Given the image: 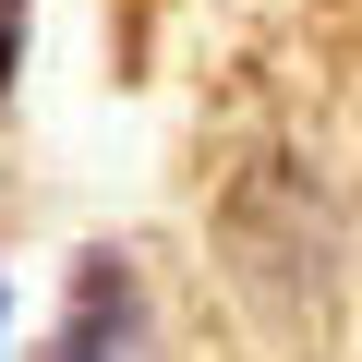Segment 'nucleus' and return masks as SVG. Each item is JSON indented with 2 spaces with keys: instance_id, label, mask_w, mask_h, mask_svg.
Masks as SVG:
<instances>
[{
  "instance_id": "f257e3e1",
  "label": "nucleus",
  "mask_w": 362,
  "mask_h": 362,
  "mask_svg": "<svg viewBox=\"0 0 362 362\" xmlns=\"http://www.w3.org/2000/svg\"><path fill=\"white\" fill-rule=\"evenodd\" d=\"M133 338H145V290H133V266H121V254H85L49 362H133Z\"/></svg>"
},
{
  "instance_id": "f03ea898",
  "label": "nucleus",
  "mask_w": 362,
  "mask_h": 362,
  "mask_svg": "<svg viewBox=\"0 0 362 362\" xmlns=\"http://www.w3.org/2000/svg\"><path fill=\"white\" fill-rule=\"evenodd\" d=\"M25 25H37V0H0V97H13V73H25Z\"/></svg>"
},
{
  "instance_id": "7ed1b4c3",
  "label": "nucleus",
  "mask_w": 362,
  "mask_h": 362,
  "mask_svg": "<svg viewBox=\"0 0 362 362\" xmlns=\"http://www.w3.org/2000/svg\"><path fill=\"white\" fill-rule=\"evenodd\" d=\"M0 362H13V278H0Z\"/></svg>"
}]
</instances>
